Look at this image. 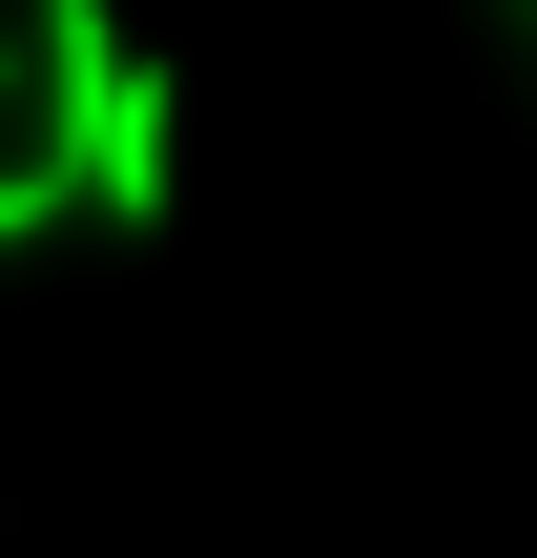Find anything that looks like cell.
I'll return each instance as SVG.
<instances>
[{
  "instance_id": "obj_1",
  "label": "cell",
  "mask_w": 537,
  "mask_h": 558,
  "mask_svg": "<svg viewBox=\"0 0 537 558\" xmlns=\"http://www.w3.org/2000/svg\"><path fill=\"white\" fill-rule=\"evenodd\" d=\"M21 104H41V166H62V228H166L186 207V104L166 62L124 41V0H21Z\"/></svg>"
},
{
  "instance_id": "obj_2",
  "label": "cell",
  "mask_w": 537,
  "mask_h": 558,
  "mask_svg": "<svg viewBox=\"0 0 537 558\" xmlns=\"http://www.w3.org/2000/svg\"><path fill=\"white\" fill-rule=\"evenodd\" d=\"M41 228H62V166L21 145V166H0V248H41Z\"/></svg>"
},
{
  "instance_id": "obj_3",
  "label": "cell",
  "mask_w": 537,
  "mask_h": 558,
  "mask_svg": "<svg viewBox=\"0 0 537 558\" xmlns=\"http://www.w3.org/2000/svg\"><path fill=\"white\" fill-rule=\"evenodd\" d=\"M0 83H21V21H0Z\"/></svg>"
}]
</instances>
